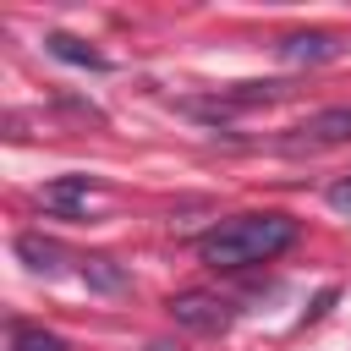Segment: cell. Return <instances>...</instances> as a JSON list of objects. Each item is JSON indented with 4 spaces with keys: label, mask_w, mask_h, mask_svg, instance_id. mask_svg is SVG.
I'll list each match as a JSON object with an SVG mask.
<instances>
[{
    "label": "cell",
    "mask_w": 351,
    "mask_h": 351,
    "mask_svg": "<svg viewBox=\"0 0 351 351\" xmlns=\"http://www.w3.org/2000/svg\"><path fill=\"white\" fill-rule=\"evenodd\" d=\"M291 241H296V219H285V214H236V219L214 225L197 241V258L208 269H252V263L280 258Z\"/></svg>",
    "instance_id": "1"
},
{
    "label": "cell",
    "mask_w": 351,
    "mask_h": 351,
    "mask_svg": "<svg viewBox=\"0 0 351 351\" xmlns=\"http://www.w3.org/2000/svg\"><path fill=\"white\" fill-rule=\"evenodd\" d=\"M274 49H280L285 66H324V60H340L346 55V38L340 33H324V27H296Z\"/></svg>",
    "instance_id": "3"
},
{
    "label": "cell",
    "mask_w": 351,
    "mask_h": 351,
    "mask_svg": "<svg viewBox=\"0 0 351 351\" xmlns=\"http://www.w3.org/2000/svg\"><path fill=\"white\" fill-rule=\"evenodd\" d=\"M148 351H181V346H176V340H154Z\"/></svg>",
    "instance_id": "10"
},
{
    "label": "cell",
    "mask_w": 351,
    "mask_h": 351,
    "mask_svg": "<svg viewBox=\"0 0 351 351\" xmlns=\"http://www.w3.org/2000/svg\"><path fill=\"white\" fill-rule=\"evenodd\" d=\"M296 132H302L296 143H307V148H340V143H351V104L318 110V115H307V126H296Z\"/></svg>",
    "instance_id": "4"
},
{
    "label": "cell",
    "mask_w": 351,
    "mask_h": 351,
    "mask_svg": "<svg viewBox=\"0 0 351 351\" xmlns=\"http://www.w3.org/2000/svg\"><path fill=\"white\" fill-rule=\"evenodd\" d=\"M82 280H88V291H104V296H121L132 280H126V269L115 263V258H104V252H93V258H82Z\"/></svg>",
    "instance_id": "7"
},
{
    "label": "cell",
    "mask_w": 351,
    "mask_h": 351,
    "mask_svg": "<svg viewBox=\"0 0 351 351\" xmlns=\"http://www.w3.org/2000/svg\"><path fill=\"white\" fill-rule=\"evenodd\" d=\"M170 318H176L181 329H192V335H225L236 313H230V302L214 296V291H176V296H170Z\"/></svg>",
    "instance_id": "2"
},
{
    "label": "cell",
    "mask_w": 351,
    "mask_h": 351,
    "mask_svg": "<svg viewBox=\"0 0 351 351\" xmlns=\"http://www.w3.org/2000/svg\"><path fill=\"white\" fill-rule=\"evenodd\" d=\"M16 258H22L27 269H38V274H55L66 252H60V241H49V236L27 230V236H16Z\"/></svg>",
    "instance_id": "6"
},
{
    "label": "cell",
    "mask_w": 351,
    "mask_h": 351,
    "mask_svg": "<svg viewBox=\"0 0 351 351\" xmlns=\"http://www.w3.org/2000/svg\"><path fill=\"white\" fill-rule=\"evenodd\" d=\"M44 44H49V55H55V60H66V66H88V71H104V55H99L93 44L71 38V33H49Z\"/></svg>",
    "instance_id": "8"
},
{
    "label": "cell",
    "mask_w": 351,
    "mask_h": 351,
    "mask_svg": "<svg viewBox=\"0 0 351 351\" xmlns=\"http://www.w3.org/2000/svg\"><path fill=\"white\" fill-rule=\"evenodd\" d=\"M11 351H66V340H60V335H49V329L16 324V329H11Z\"/></svg>",
    "instance_id": "9"
},
{
    "label": "cell",
    "mask_w": 351,
    "mask_h": 351,
    "mask_svg": "<svg viewBox=\"0 0 351 351\" xmlns=\"http://www.w3.org/2000/svg\"><path fill=\"white\" fill-rule=\"evenodd\" d=\"M38 197H44V208H49V214L82 219V214H88V203H93V186H88V176H66V181H49Z\"/></svg>",
    "instance_id": "5"
}]
</instances>
